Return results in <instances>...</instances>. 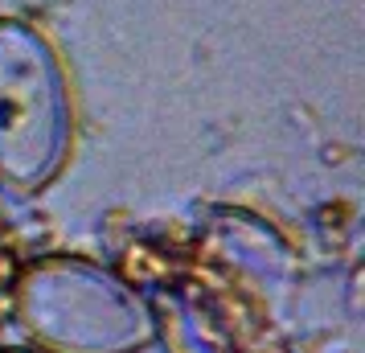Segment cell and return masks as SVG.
<instances>
[{"instance_id":"277c9868","label":"cell","mask_w":365,"mask_h":353,"mask_svg":"<svg viewBox=\"0 0 365 353\" xmlns=\"http://www.w3.org/2000/svg\"><path fill=\"white\" fill-rule=\"evenodd\" d=\"M0 345H4V341H0Z\"/></svg>"},{"instance_id":"6da1fadb","label":"cell","mask_w":365,"mask_h":353,"mask_svg":"<svg viewBox=\"0 0 365 353\" xmlns=\"http://www.w3.org/2000/svg\"><path fill=\"white\" fill-rule=\"evenodd\" d=\"M9 320L37 353H144L160 337L156 304L86 255H41L9 284Z\"/></svg>"},{"instance_id":"3957f363","label":"cell","mask_w":365,"mask_h":353,"mask_svg":"<svg viewBox=\"0 0 365 353\" xmlns=\"http://www.w3.org/2000/svg\"><path fill=\"white\" fill-rule=\"evenodd\" d=\"M0 353H37V349H29V345H0Z\"/></svg>"},{"instance_id":"7a4b0ae2","label":"cell","mask_w":365,"mask_h":353,"mask_svg":"<svg viewBox=\"0 0 365 353\" xmlns=\"http://www.w3.org/2000/svg\"><path fill=\"white\" fill-rule=\"evenodd\" d=\"M74 152V91L58 46L25 17H0V189L37 198Z\"/></svg>"}]
</instances>
